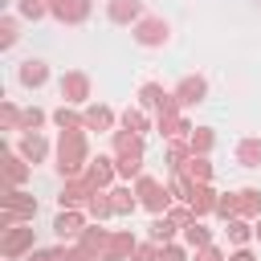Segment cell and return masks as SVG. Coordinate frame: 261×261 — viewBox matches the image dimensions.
<instances>
[{"label":"cell","mask_w":261,"mask_h":261,"mask_svg":"<svg viewBox=\"0 0 261 261\" xmlns=\"http://www.w3.org/2000/svg\"><path fill=\"white\" fill-rule=\"evenodd\" d=\"M188 143H192V155H212L216 151V130L212 126H192Z\"/></svg>","instance_id":"cell-36"},{"label":"cell","mask_w":261,"mask_h":261,"mask_svg":"<svg viewBox=\"0 0 261 261\" xmlns=\"http://www.w3.org/2000/svg\"><path fill=\"white\" fill-rule=\"evenodd\" d=\"M86 179H90L94 188H114V184H118V163H114V155H94V159L86 163Z\"/></svg>","instance_id":"cell-16"},{"label":"cell","mask_w":261,"mask_h":261,"mask_svg":"<svg viewBox=\"0 0 261 261\" xmlns=\"http://www.w3.org/2000/svg\"><path fill=\"white\" fill-rule=\"evenodd\" d=\"M0 261H4V257H0Z\"/></svg>","instance_id":"cell-48"},{"label":"cell","mask_w":261,"mask_h":261,"mask_svg":"<svg viewBox=\"0 0 261 261\" xmlns=\"http://www.w3.org/2000/svg\"><path fill=\"white\" fill-rule=\"evenodd\" d=\"M53 147H57V143H49L45 130H20V139H16V151H20L33 167L49 163V159H53Z\"/></svg>","instance_id":"cell-8"},{"label":"cell","mask_w":261,"mask_h":261,"mask_svg":"<svg viewBox=\"0 0 261 261\" xmlns=\"http://www.w3.org/2000/svg\"><path fill=\"white\" fill-rule=\"evenodd\" d=\"M253 232H257V245H261V216L253 220Z\"/></svg>","instance_id":"cell-47"},{"label":"cell","mask_w":261,"mask_h":261,"mask_svg":"<svg viewBox=\"0 0 261 261\" xmlns=\"http://www.w3.org/2000/svg\"><path fill=\"white\" fill-rule=\"evenodd\" d=\"M130 41H135L139 49H163V45L171 41V24H167L163 16H155V12H147L139 24H130Z\"/></svg>","instance_id":"cell-4"},{"label":"cell","mask_w":261,"mask_h":261,"mask_svg":"<svg viewBox=\"0 0 261 261\" xmlns=\"http://www.w3.org/2000/svg\"><path fill=\"white\" fill-rule=\"evenodd\" d=\"M237 208L245 220H257L261 216V188H237Z\"/></svg>","instance_id":"cell-34"},{"label":"cell","mask_w":261,"mask_h":261,"mask_svg":"<svg viewBox=\"0 0 261 261\" xmlns=\"http://www.w3.org/2000/svg\"><path fill=\"white\" fill-rule=\"evenodd\" d=\"M147 228H151V241H159V245L179 241V232H184V228H179V224H175L167 212H163V216H151V224H147Z\"/></svg>","instance_id":"cell-30"},{"label":"cell","mask_w":261,"mask_h":261,"mask_svg":"<svg viewBox=\"0 0 261 261\" xmlns=\"http://www.w3.org/2000/svg\"><path fill=\"white\" fill-rule=\"evenodd\" d=\"M130 261H159V241H139V249L130 253Z\"/></svg>","instance_id":"cell-43"},{"label":"cell","mask_w":261,"mask_h":261,"mask_svg":"<svg viewBox=\"0 0 261 261\" xmlns=\"http://www.w3.org/2000/svg\"><path fill=\"white\" fill-rule=\"evenodd\" d=\"M0 126L20 135V130H24V106H16L12 98H4V102H0Z\"/></svg>","instance_id":"cell-35"},{"label":"cell","mask_w":261,"mask_h":261,"mask_svg":"<svg viewBox=\"0 0 261 261\" xmlns=\"http://www.w3.org/2000/svg\"><path fill=\"white\" fill-rule=\"evenodd\" d=\"M98 188L86 179V175H73V179H61V192H57V208H86L90 196Z\"/></svg>","instance_id":"cell-12"},{"label":"cell","mask_w":261,"mask_h":261,"mask_svg":"<svg viewBox=\"0 0 261 261\" xmlns=\"http://www.w3.org/2000/svg\"><path fill=\"white\" fill-rule=\"evenodd\" d=\"M110 155H147V135H135L126 126L110 130Z\"/></svg>","instance_id":"cell-18"},{"label":"cell","mask_w":261,"mask_h":261,"mask_svg":"<svg viewBox=\"0 0 261 261\" xmlns=\"http://www.w3.org/2000/svg\"><path fill=\"white\" fill-rule=\"evenodd\" d=\"M86 224H90V212L86 208H57V216H53L57 241H77L86 232Z\"/></svg>","instance_id":"cell-9"},{"label":"cell","mask_w":261,"mask_h":261,"mask_svg":"<svg viewBox=\"0 0 261 261\" xmlns=\"http://www.w3.org/2000/svg\"><path fill=\"white\" fill-rule=\"evenodd\" d=\"M82 110H86V130H98V135L118 130V110H114V106H106V102H90V106H82Z\"/></svg>","instance_id":"cell-15"},{"label":"cell","mask_w":261,"mask_h":261,"mask_svg":"<svg viewBox=\"0 0 261 261\" xmlns=\"http://www.w3.org/2000/svg\"><path fill=\"white\" fill-rule=\"evenodd\" d=\"M118 126H126V130H135V135H147V130H155V114L135 102V106H126V110L118 114Z\"/></svg>","instance_id":"cell-21"},{"label":"cell","mask_w":261,"mask_h":261,"mask_svg":"<svg viewBox=\"0 0 261 261\" xmlns=\"http://www.w3.org/2000/svg\"><path fill=\"white\" fill-rule=\"evenodd\" d=\"M90 130H61L57 135V147H53V171L57 179H73V175H86V163H90Z\"/></svg>","instance_id":"cell-1"},{"label":"cell","mask_w":261,"mask_h":261,"mask_svg":"<svg viewBox=\"0 0 261 261\" xmlns=\"http://www.w3.org/2000/svg\"><path fill=\"white\" fill-rule=\"evenodd\" d=\"M167 188H171V196H175V200H184V204H188V196H192V179L184 175V167L167 171Z\"/></svg>","instance_id":"cell-40"},{"label":"cell","mask_w":261,"mask_h":261,"mask_svg":"<svg viewBox=\"0 0 261 261\" xmlns=\"http://www.w3.org/2000/svg\"><path fill=\"white\" fill-rule=\"evenodd\" d=\"M188 159H192V143H188V139H167V143H163V163H167V171L184 167Z\"/></svg>","instance_id":"cell-28"},{"label":"cell","mask_w":261,"mask_h":261,"mask_svg":"<svg viewBox=\"0 0 261 261\" xmlns=\"http://www.w3.org/2000/svg\"><path fill=\"white\" fill-rule=\"evenodd\" d=\"M179 241H184V245H188V249L196 253V249H204V245H212V241H216V232L208 228V220H200V216H196L192 224H184V232H179Z\"/></svg>","instance_id":"cell-23"},{"label":"cell","mask_w":261,"mask_h":261,"mask_svg":"<svg viewBox=\"0 0 261 261\" xmlns=\"http://www.w3.org/2000/svg\"><path fill=\"white\" fill-rule=\"evenodd\" d=\"M143 159H147V155H114V163H118V184H135V179L143 175Z\"/></svg>","instance_id":"cell-37"},{"label":"cell","mask_w":261,"mask_h":261,"mask_svg":"<svg viewBox=\"0 0 261 261\" xmlns=\"http://www.w3.org/2000/svg\"><path fill=\"white\" fill-rule=\"evenodd\" d=\"M224 237H228V245H232V249H241V245H253V241H257L253 220H245V216H232V220L224 224Z\"/></svg>","instance_id":"cell-26"},{"label":"cell","mask_w":261,"mask_h":261,"mask_svg":"<svg viewBox=\"0 0 261 261\" xmlns=\"http://www.w3.org/2000/svg\"><path fill=\"white\" fill-rule=\"evenodd\" d=\"M228 261H257L253 245H241V249H228Z\"/></svg>","instance_id":"cell-46"},{"label":"cell","mask_w":261,"mask_h":261,"mask_svg":"<svg viewBox=\"0 0 261 261\" xmlns=\"http://www.w3.org/2000/svg\"><path fill=\"white\" fill-rule=\"evenodd\" d=\"M135 249H139V237L130 228H114L110 241H106V249H102V261H130Z\"/></svg>","instance_id":"cell-17"},{"label":"cell","mask_w":261,"mask_h":261,"mask_svg":"<svg viewBox=\"0 0 261 261\" xmlns=\"http://www.w3.org/2000/svg\"><path fill=\"white\" fill-rule=\"evenodd\" d=\"M192 261H228V253H224V249H220V245L212 241V245L196 249V253H192Z\"/></svg>","instance_id":"cell-44"},{"label":"cell","mask_w":261,"mask_h":261,"mask_svg":"<svg viewBox=\"0 0 261 261\" xmlns=\"http://www.w3.org/2000/svg\"><path fill=\"white\" fill-rule=\"evenodd\" d=\"M167 94H171V90H163L159 82H143V86H139V106L151 110V114H159V106H163Z\"/></svg>","instance_id":"cell-32"},{"label":"cell","mask_w":261,"mask_h":261,"mask_svg":"<svg viewBox=\"0 0 261 261\" xmlns=\"http://www.w3.org/2000/svg\"><path fill=\"white\" fill-rule=\"evenodd\" d=\"M86 212H90V220H98V224H106V220L114 216V200H110V188H98V192L90 196V204H86Z\"/></svg>","instance_id":"cell-29"},{"label":"cell","mask_w":261,"mask_h":261,"mask_svg":"<svg viewBox=\"0 0 261 261\" xmlns=\"http://www.w3.org/2000/svg\"><path fill=\"white\" fill-rule=\"evenodd\" d=\"M37 249V228L29 224V220H20V224H12V228H0V257L4 261H20V257H29Z\"/></svg>","instance_id":"cell-3"},{"label":"cell","mask_w":261,"mask_h":261,"mask_svg":"<svg viewBox=\"0 0 261 261\" xmlns=\"http://www.w3.org/2000/svg\"><path fill=\"white\" fill-rule=\"evenodd\" d=\"M110 200H114V216H135V212L143 208L135 184H114V188H110Z\"/></svg>","instance_id":"cell-22"},{"label":"cell","mask_w":261,"mask_h":261,"mask_svg":"<svg viewBox=\"0 0 261 261\" xmlns=\"http://www.w3.org/2000/svg\"><path fill=\"white\" fill-rule=\"evenodd\" d=\"M237 163L245 167V171H253V167H261V135H245V139H237Z\"/></svg>","instance_id":"cell-24"},{"label":"cell","mask_w":261,"mask_h":261,"mask_svg":"<svg viewBox=\"0 0 261 261\" xmlns=\"http://www.w3.org/2000/svg\"><path fill=\"white\" fill-rule=\"evenodd\" d=\"M20 41V16L16 12H0V53H8Z\"/></svg>","instance_id":"cell-31"},{"label":"cell","mask_w":261,"mask_h":261,"mask_svg":"<svg viewBox=\"0 0 261 261\" xmlns=\"http://www.w3.org/2000/svg\"><path fill=\"white\" fill-rule=\"evenodd\" d=\"M220 224H228L232 216H241V208H237V192H220L216 196V212H212Z\"/></svg>","instance_id":"cell-39"},{"label":"cell","mask_w":261,"mask_h":261,"mask_svg":"<svg viewBox=\"0 0 261 261\" xmlns=\"http://www.w3.org/2000/svg\"><path fill=\"white\" fill-rule=\"evenodd\" d=\"M57 94H61V102H69V106H90V102H94V82H90L86 69H65V73L57 77Z\"/></svg>","instance_id":"cell-5"},{"label":"cell","mask_w":261,"mask_h":261,"mask_svg":"<svg viewBox=\"0 0 261 261\" xmlns=\"http://www.w3.org/2000/svg\"><path fill=\"white\" fill-rule=\"evenodd\" d=\"M24 261H57V245H53V249H41V245H37V249H33Z\"/></svg>","instance_id":"cell-45"},{"label":"cell","mask_w":261,"mask_h":261,"mask_svg":"<svg viewBox=\"0 0 261 261\" xmlns=\"http://www.w3.org/2000/svg\"><path fill=\"white\" fill-rule=\"evenodd\" d=\"M0 208H8L16 220H37V212H41V204H37V196L29 192V188H0Z\"/></svg>","instance_id":"cell-7"},{"label":"cell","mask_w":261,"mask_h":261,"mask_svg":"<svg viewBox=\"0 0 261 261\" xmlns=\"http://www.w3.org/2000/svg\"><path fill=\"white\" fill-rule=\"evenodd\" d=\"M90 12H94V0H49V16L57 20V24H86L90 20Z\"/></svg>","instance_id":"cell-10"},{"label":"cell","mask_w":261,"mask_h":261,"mask_svg":"<svg viewBox=\"0 0 261 261\" xmlns=\"http://www.w3.org/2000/svg\"><path fill=\"white\" fill-rule=\"evenodd\" d=\"M53 126H57V130H86V110L61 102V106L53 110Z\"/></svg>","instance_id":"cell-25"},{"label":"cell","mask_w":261,"mask_h":261,"mask_svg":"<svg viewBox=\"0 0 261 261\" xmlns=\"http://www.w3.org/2000/svg\"><path fill=\"white\" fill-rule=\"evenodd\" d=\"M12 8H16V16H20V20H33V24L49 16V0H16Z\"/></svg>","instance_id":"cell-38"},{"label":"cell","mask_w":261,"mask_h":261,"mask_svg":"<svg viewBox=\"0 0 261 261\" xmlns=\"http://www.w3.org/2000/svg\"><path fill=\"white\" fill-rule=\"evenodd\" d=\"M171 94L179 98L184 110H192V106L208 102V77H204V73H188V77H179V82L171 86Z\"/></svg>","instance_id":"cell-11"},{"label":"cell","mask_w":261,"mask_h":261,"mask_svg":"<svg viewBox=\"0 0 261 261\" xmlns=\"http://www.w3.org/2000/svg\"><path fill=\"white\" fill-rule=\"evenodd\" d=\"M45 122H53V110H45V106H24V130H45Z\"/></svg>","instance_id":"cell-41"},{"label":"cell","mask_w":261,"mask_h":261,"mask_svg":"<svg viewBox=\"0 0 261 261\" xmlns=\"http://www.w3.org/2000/svg\"><path fill=\"white\" fill-rule=\"evenodd\" d=\"M184 175L192 184H212V155H192L184 163Z\"/></svg>","instance_id":"cell-33"},{"label":"cell","mask_w":261,"mask_h":261,"mask_svg":"<svg viewBox=\"0 0 261 261\" xmlns=\"http://www.w3.org/2000/svg\"><path fill=\"white\" fill-rule=\"evenodd\" d=\"M159 261H192V249L184 241H167V245H159Z\"/></svg>","instance_id":"cell-42"},{"label":"cell","mask_w":261,"mask_h":261,"mask_svg":"<svg viewBox=\"0 0 261 261\" xmlns=\"http://www.w3.org/2000/svg\"><path fill=\"white\" fill-rule=\"evenodd\" d=\"M135 192H139V204H143L151 216H163V212L175 204V196H171L167 179H155V175H147V171L135 179Z\"/></svg>","instance_id":"cell-2"},{"label":"cell","mask_w":261,"mask_h":261,"mask_svg":"<svg viewBox=\"0 0 261 261\" xmlns=\"http://www.w3.org/2000/svg\"><path fill=\"white\" fill-rule=\"evenodd\" d=\"M147 16V4L143 0H106V20L118 24V29H130Z\"/></svg>","instance_id":"cell-13"},{"label":"cell","mask_w":261,"mask_h":261,"mask_svg":"<svg viewBox=\"0 0 261 261\" xmlns=\"http://www.w3.org/2000/svg\"><path fill=\"white\" fill-rule=\"evenodd\" d=\"M106 241H110V228H106V224H98V220H90V224H86V232L77 237V245H82V249H90L94 257H102Z\"/></svg>","instance_id":"cell-27"},{"label":"cell","mask_w":261,"mask_h":261,"mask_svg":"<svg viewBox=\"0 0 261 261\" xmlns=\"http://www.w3.org/2000/svg\"><path fill=\"white\" fill-rule=\"evenodd\" d=\"M216 184H192V196H188V204H192V212L200 216V220H208L212 212H216Z\"/></svg>","instance_id":"cell-20"},{"label":"cell","mask_w":261,"mask_h":261,"mask_svg":"<svg viewBox=\"0 0 261 261\" xmlns=\"http://www.w3.org/2000/svg\"><path fill=\"white\" fill-rule=\"evenodd\" d=\"M33 179V163L16 151V147H0V188H24Z\"/></svg>","instance_id":"cell-6"},{"label":"cell","mask_w":261,"mask_h":261,"mask_svg":"<svg viewBox=\"0 0 261 261\" xmlns=\"http://www.w3.org/2000/svg\"><path fill=\"white\" fill-rule=\"evenodd\" d=\"M155 130H159V139L167 143V139H188L192 135V118L179 110V114H155Z\"/></svg>","instance_id":"cell-19"},{"label":"cell","mask_w":261,"mask_h":261,"mask_svg":"<svg viewBox=\"0 0 261 261\" xmlns=\"http://www.w3.org/2000/svg\"><path fill=\"white\" fill-rule=\"evenodd\" d=\"M49 61H41V57H24L20 65H16V86L20 90H41V86H49Z\"/></svg>","instance_id":"cell-14"}]
</instances>
